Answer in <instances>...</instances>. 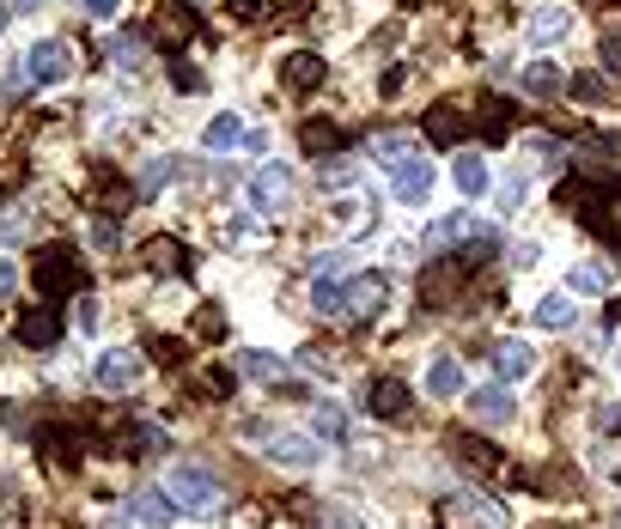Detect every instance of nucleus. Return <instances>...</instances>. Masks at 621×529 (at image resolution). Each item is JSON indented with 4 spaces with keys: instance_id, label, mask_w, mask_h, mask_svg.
Here are the masks:
<instances>
[{
    "instance_id": "1",
    "label": "nucleus",
    "mask_w": 621,
    "mask_h": 529,
    "mask_svg": "<svg viewBox=\"0 0 621 529\" xmlns=\"http://www.w3.org/2000/svg\"><path fill=\"white\" fill-rule=\"evenodd\" d=\"M31 287L43 292L49 305H61L68 292H80V287H86L80 256H73L68 243H49V250H37V262H31Z\"/></svg>"
},
{
    "instance_id": "2",
    "label": "nucleus",
    "mask_w": 621,
    "mask_h": 529,
    "mask_svg": "<svg viewBox=\"0 0 621 529\" xmlns=\"http://www.w3.org/2000/svg\"><path fill=\"white\" fill-rule=\"evenodd\" d=\"M165 493H171L177 511H196V518H214V511L226 506V493H219L214 475H207V469H189V462L165 469Z\"/></svg>"
},
{
    "instance_id": "3",
    "label": "nucleus",
    "mask_w": 621,
    "mask_h": 529,
    "mask_svg": "<svg viewBox=\"0 0 621 529\" xmlns=\"http://www.w3.org/2000/svg\"><path fill=\"white\" fill-rule=\"evenodd\" d=\"M244 438H256V445H263V457L268 462H280V469H317V438L310 432H280V426H244Z\"/></svg>"
},
{
    "instance_id": "4",
    "label": "nucleus",
    "mask_w": 621,
    "mask_h": 529,
    "mask_svg": "<svg viewBox=\"0 0 621 529\" xmlns=\"http://www.w3.org/2000/svg\"><path fill=\"white\" fill-rule=\"evenodd\" d=\"M24 73H31V86H61L73 73V43L68 37H43V43L24 56Z\"/></svg>"
},
{
    "instance_id": "5",
    "label": "nucleus",
    "mask_w": 621,
    "mask_h": 529,
    "mask_svg": "<svg viewBox=\"0 0 621 529\" xmlns=\"http://www.w3.org/2000/svg\"><path fill=\"white\" fill-rule=\"evenodd\" d=\"M293 196H299V183H293L287 164H263V171L250 177V201H256V213H280V208H293Z\"/></svg>"
},
{
    "instance_id": "6",
    "label": "nucleus",
    "mask_w": 621,
    "mask_h": 529,
    "mask_svg": "<svg viewBox=\"0 0 621 529\" xmlns=\"http://www.w3.org/2000/svg\"><path fill=\"white\" fill-rule=\"evenodd\" d=\"M384 299H391V275H378V268H372V275H354L342 287V311H354V317H378Z\"/></svg>"
},
{
    "instance_id": "7",
    "label": "nucleus",
    "mask_w": 621,
    "mask_h": 529,
    "mask_svg": "<svg viewBox=\"0 0 621 529\" xmlns=\"http://www.w3.org/2000/svg\"><path fill=\"white\" fill-rule=\"evenodd\" d=\"M12 335H19V347H56L61 341V311L56 305H31V311H19V322H12Z\"/></svg>"
},
{
    "instance_id": "8",
    "label": "nucleus",
    "mask_w": 621,
    "mask_h": 529,
    "mask_svg": "<svg viewBox=\"0 0 621 529\" xmlns=\"http://www.w3.org/2000/svg\"><path fill=\"white\" fill-rule=\"evenodd\" d=\"M451 462H457V469H470L475 481H487V475H500V457H494V445H487V438H475V432H451Z\"/></svg>"
},
{
    "instance_id": "9",
    "label": "nucleus",
    "mask_w": 621,
    "mask_h": 529,
    "mask_svg": "<svg viewBox=\"0 0 621 529\" xmlns=\"http://www.w3.org/2000/svg\"><path fill=\"white\" fill-rule=\"evenodd\" d=\"M391 189H396V201H403V208H421V201L433 196V164L414 152V159H403V164L391 171Z\"/></svg>"
},
{
    "instance_id": "10",
    "label": "nucleus",
    "mask_w": 621,
    "mask_h": 529,
    "mask_svg": "<svg viewBox=\"0 0 621 529\" xmlns=\"http://www.w3.org/2000/svg\"><path fill=\"white\" fill-rule=\"evenodd\" d=\"M122 511H128V523H140V529H165V523L177 518V506H171V493H165V487H140Z\"/></svg>"
},
{
    "instance_id": "11",
    "label": "nucleus",
    "mask_w": 621,
    "mask_h": 529,
    "mask_svg": "<svg viewBox=\"0 0 621 529\" xmlns=\"http://www.w3.org/2000/svg\"><path fill=\"white\" fill-rule=\"evenodd\" d=\"M98 383H103V390H135V383H140V359L128 353V347L98 353Z\"/></svg>"
},
{
    "instance_id": "12",
    "label": "nucleus",
    "mask_w": 621,
    "mask_h": 529,
    "mask_svg": "<svg viewBox=\"0 0 621 529\" xmlns=\"http://www.w3.org/2000/svg\"><path fill=\"white\" fill-rule=\"evenodd\" d=\"M470 415L482 420V426H506V420L518 415V402H512L506 383H487V390H475V396H470Z\"/></svg>"
},
{
    "instance_id": "13",
    "label": "nucleus",
    "mask_w": 621,
    "mask_h": 529,
    "mask_svg": "<svg viewBox=\"0 0 621 529\" xmlns=\"http://www.w3.org/2000/svg\"><path fill=\"white\" fill-rule=\"evenodd\" d=\"M566 31H573V12H566V7H536V12H530V43H536V49H554Z\"/></svg>"
},
{
    "instance_id": "14",
    "label": "nucleus",
    "mask_w": 621,
    "mask_h": 529,
    "mask_svg": "<svg viewBox=\"0 0 621 529\" xmlns=\"http://www.w3.org/2000/svg\"><path fill=\"white\" fill-rule=\"evenodd\" d=\"M280 80H287L293 92H310V86H323V56H317V49H293V56L280 61Z\"/></svg>"
},
{
    "instance_id": "15",
    "label": "nucleus",
    "mask_w": 621,
    "mask_h": 529,
    "mask_svg": "<svg viewBox=\"0 0 621 529\" xmlns=\"http://www.w3.org/2000/svg\"><path fill=\"white\" fill-rule=\"evenodd\" d=\"M494 371H500V383L530 378V371H536V353H530V341H500V347H494Z\"/></svg>"
},
{
    "instance_id": "16",
    "label": "nucleus",
    "mask_w": 621,
    "mask_h": 529,
    "mask_svg": "<svg viewBox=\"0 0 621 529\" xmlns=\"http://www.w3.org/2000/svg\"><path fill=\"white\" fill-rule=\"evenodd\" d=\"M372 415H378V420H403L408 415V383L403 378H378V383H372Z\"/></svg>"
},
{
    "instance_id": "17",
    "label": "nucleus",
    "mask_w": 621,
    "mask_h": 529,
    "mask_svg": "<svg viewBox=\"0 0 621 529\" xmlns=\"http://www.w3.org/2000/svg\"><path fill=\"white\" fill-rule=\"evenodd\" d=\"M536 322H542V329H573V322H579L573 292H542V299H536Z\"/></svg>"
},
{
    "instance_id": "18",
    "label": "nucleus",
    "mask_w": 621,
    "mask_h": 529,
    "mask_svg": "<svg viewBox=\"0 0 621 529\" xmlns=\"http://www.w3.org/2000/svg\"><path fill=\"white\" fill-rule=\"evenodd\" d=\"M196 37V7H159V43L177 49Z\"/></svg>"
},
{
    "instance_id": "19",
    "label": "nucleus",
    "mask_w": 621,
    "mask_h": 529,
    "mask_svg": "<svg viewBox=\"0 0 621 529\" xmlns=\"http://www.w3.org/2000/svg\"><path fill=\"white\" fill-rule=\"evenodd\" d=\"M451 183H457V196H487V159L457 152V164H451Z\"/></svg>"
},
{
    "instance_id": "20",
    "label": "nucleus",
    "mask_w": 621,
    "mask_h": 529,
    "mask_svg": "<svg viewBox=\"0 0 621 529\" xmlns=\"http://www.w3.org/2000/svg\"><path fill=\"white\" fill-rule=\"evenodd\" d=\"M238 140H244V122H238V116H231V110H219L214 122H207L201 147H207V152H231V147H238Z\"/></svg>"
},
{
    "instance_id": "21",
    "label": "nucleus",
    "mask_w": 621,
    "mask_h": 529,
    "mask_svg": "<svg viewBox=\"0 0 621 529\" xmlns=\"http://www.w3.org/2000/svg\"><path fill=\"white\" fill-rule=\"evenodd\" d=\"M299 147L310 152V159H335V152H342V128L335 122H305Z\"/></svg>"
},
{
    "instance_id": "22",
    "label": "nucleus",
    "mask_w": 621,
    "mask_h": 529,
    "mask_svg": "<svg viewBox=\"0 0 621 529\" xmlns=\"http://www.w3.org/2000/svg\"><path fill=\"white\" fill-rule=\"evenodd\" d=\"M310 438H323V445H342V438H347V415L335 402H317V408H310Z\"/></svg>"
},
{
    "instance_id": "23",
    "label": "nucleus",
    "mask_w": 621,
    "mask_h": 529,
    "mask_svg": "<svg viewBox=\"0 0 621 529\" xmlns=\"http://www.w3.org/2000/svg\"><path fill=\"white\" fill-rule=\"evenodd\" d=\"M426 390H433L438 402H451V396L463 390V366L457 359H433V366H426Z\"/></svg>"
},
{
    "instance_id": "24",
    "label": "nucleus",
    "mask_w": 621,
    "mask_h": 529,
    "mask_svg": "<svg viewBox=\"0 0 621 529\" xmlns=\"http://www.w3.org/2000/svg\"><path fill=\"white\" fill-rule=\"evenodd\" d=\"M487 226H475V219H463V213H451V219H438L433 231H426V243L433 250H445V243H463V238H482Z\"/></svg>"
},
{
    "instance_id": "25",
    "label": "nucleus",
    "mask_w": 621,
    "mask_h": 529,
    "mask_svg": "<svg viewBox=\"0 0 621 529\" xmlns=\"http://www.w3.org/2000/svg\"><path fill=\"white\" fill-rule=\"evenodd\" d=\"M147 268H152V275H184V243H177V238H152L147 243Z\"/></svg>"
},
{
    "instance_id": "26",
    "label": "nucleus",
    "mask_w": 621,
    "mask_h": 529,
    "mask_svg": "<svg viewBox=\"0 0 621 529\" xmlns=\"http://www.w3.org/2000/svg\"><path fill=\"white\" fill-rule=\"evenodd\" d=\"M566 86V73L554 68V61H530L524 68V92H536V98H554Z\"/></svg>"
},
{
    "instance_id": "27",
    "label": "nucleus",
    "mask_w": 621,
    "mask_h": 529,
    "mask_svg": "<svg viewBox=\"0 0 621 529\" xmlns=\"http://www.w3.org/2000/svg\"><path fill=\"white\" fill-rule=\"evenodd\" d=\"M463 134V110H451V104H438L433 116H426V140L433 147H451V140Z\"/></svg>"
},
{
    "instance_id": "28",
    "label": "nucleus",
    "mask_w": 621,
    "mask_h": 529,
    "mask_svg": "<svg viewBox=\"0 0 621 529\" xmlns=\"http://www.w3.org/2000/svg\"><path fill=\"white\" fill-rule=\"evenodd\" d=\"M414 152H421V147H414L408 134H378V140H372V159H378L384 171H396V164L414 159Z\"/></svg>"
},
{
    "instance_id": "29",
    "label": "nucleus",
    "mask_w": 621,
    "mask_h": 529,
    "mask_svg": "<svg viewBox=\"0 0 621 529\" xmlns=\"http://www.w3.org/2000/svg\"><path fill=\"white\" fill-rule=\"evenodd\" d=\"M244 371H250V378H263V383H280V378H287V359H280V353H263V347H250V353H244Z\"/></svg>"
},
{
    "instance_id": "30",
    "label": "nucleus",
    "mask_w": 621,
    "mask_h": 529,
    "mask_svg": "<svg viewBox=\"0 0 621 529\" xmlns=\"http://www.w3.org/2000/svg\"><path fill=\"white\" fill-rule=\"evenodd\" d=\"M317 529H366V518H359L354 506H342V499H329V506L317 511Z\"/></svg>"
},
{
    "instance_id": "31",
    "label": "nucleus",
    "mask_w": 621,
    "mask_h": 529,
    "mask_svg": "<svg viewBox=\"0 0 621 529\" xmlns=\"http://www.w3.org/2000/svg\"><path fill=\"white\" fill-rule=\"evenodd\" d=\"M598 208H603V213L591 219V226H598V231H603V238H610V243H621V189H610V196H603Z\"/></svg>"
},
{
    "instance_id": "32",
    "label": "nucleus",
    "mask_w": 621,
    "mask_h": 529,
    "mask_svg": "<svg viewBox=\"0 0 621 529\" xmlns=\"http://www.w3.org/2000/svg\"><path fill=\"white\" fill-rule=\"evenodd\" d=\"M610 268H598V262H585V268H573V292H610Z\"/></svg>"
},
{
    "instance_id": "33",
    "label": "nucleus",
    "mask_w": 621,
    "mask_h": 529,
    "mask_svg": "<svg viewBox=\"0 0 621 529\" xmlns=\"http://www.w3.org/2000/svg\"><path fill=\"white\" fill-rule=\"evenodd\" d=\"M310 311L335 317L342 311V287H335V280H310Z\"/></svg>"
},
{
    "instance_id": "34",
    "label": "nucleus",
    "mask_w": 621,
    "mask_h": 529,
    "mask_svg": "<svg viewBox=\"0 0 621 529\" xmlns=\"http://www.w3.org/2000/svg\"><path fill=\"white\" fill-rule=\"evenodd\" d=\"M463 511H470L482 529H506L512 518H506V506H487V499H463Z\"/></svg>"
},
{
    "instance_id": "35",
    "label": "nucleus",
    "mask_w": 621,
    "mask_h": 529,
    "mask_svg": "<svg viewBox=\"0 0 621 529\" xmlns=\"http://www.w3.org/2000/svg\"><path fill=\"white\" fill-rule=\"evenodd\" d=\"M110 61H116V68H140V37H116V43H110Z\"/></svg>"
},
{
    "instance_id": "36",
    "label": "nucleus",
    "mask_w": 621,
    "mask_h": 529,
    "mask_svg": "<svg viewBox=\"0 0 621 529\" xmlns=\"http://www.w3.org/2000/svg\"><path fill=\"white\" fill-rule=\"evenodd\" d=\"M196 390H201V396H226V390H231V371L201 366V371H196Z\"/></svg>"
},
{
    "instance_id": "37",
    "label": "nucleus",
    "mask_w": 621,
    "mask_h": 529,
    "mask_svg": "<svg viewBox=\"0 0 621 529\" xmlns=\"http://www.w3.org/2000/svg\"><path fill=\"white\" fill-rule=\"evenodd\" d=\"M494 201H500V213H518V201H524V177H506V183L494 189Z\"/></svg>"
},
{
    "instance_id": "38",
    "label": "nucleus",
    "mask_w": 621,
    "mask_h": 529,
    "mask_svg": "<svg viewBox=\"0 0 621 529\" xmlns=\"http://www.w3.org/2000/svg\"><path fill=\"white\" fill-rule=\"evenodd\" d=\"M317 177H323V183H329V189H342V183H354V164H347V159H329Z\"/></svg>"
},
{
    "instance_id": "39",
    "label": "nucleus",
    "mask_w": 621,
    "mask_h": 529,
    "mask_svg": "<svg viewBox=\"0 0 621 529\" xmlns=\"http://www.w3.org/2000/svg\"><path fill=\"white\" fill-rule=\"evenodd\" d=\"M7 292H19V262H12V256H0V299H7Z\"/></svg>"
},
{
    "instance_id": "40",
    "label": "nucleus",
    "mask_w": 621,
    "mask_h": 529,
    "mask_svg": "<svg viewBox=\"0 0 621 529\" xmlns=\"http://www.w3.org/2000/svg\"><path fill=\"white\" fill-rule=\"evenodd\" d=\"M598 56H603V68H621V31L603 37V43H598Z\"/></svg>"
},
{
    "instance_id": "41",
    "label": "nucleus",
    "mask_w": 621,
    "mask_h": 529,
    "mask_svg": "<svg viewBox=\"0 0 621 529\" xmlns=\"http://www.w3.org/2000/svg\"><path fill=\"white\" fill-rule=\"evenodd\" d=\"M24 238V213H0V243Z\"/></svg>"
},
{
    "instance_id": "42",
    "label": "nucleus",
    "mask_w": 621,
    "mask_h": 529,
    "mask_svg": "<svg viewBox=\"0 0 621 529\" xmlns=\"http://www.w3.org/2000/svg\"><path fill=\"white\" fill-rule=\"evenodd\" d=\"M86 12H92V19H103V24H110L116 12H122V0H86Z\"/></svg>"
},
{
    "instance_id": "43",
    "label": "nucleus",
    "mask_w": 621,
    "mask_h": 529,
    "mask_svg": "<svg viewBox=\"0 0 621 529\" xmlns=\"http://www.w3.org/2000/svg\"><path fill=\"white\" fill-rule=\"evenodd\" d=\"M171 80L184 86V92H196V86H201V73H196V68H184V61H171Z\"/></svg>"
},
{
    "instance_id": "44",
    "label": "nucleus",
    "mask_w": 621,
    "mask_h": 529,
    "mask_svg": "<svg viewBox=\"0 0 621 529\" xmlns=\"http://www.w3.org/2000/svg\"><path fill=\"white\" fill-rule=\"evenodd\" d=\"M536 243H512V268H536Z\"/></svg>"
},
{
    "instance_id": "45",
    "label": "nucleus",
    "mask_w": 621,
    "mask_h": 529,
    "mask_svg": "<svg viewBox=\"0 0 621 529\" xmlns=\"http://www.w3.org/2000/svg\"><path fill=\"white\" fill-rule=\"evenodd\" d=\"M196 329H201V335H226V317H219V311H201Z\"/></svg>"
},
{
    "instance_id": "46",
    "label": "nucleus",
    "mask_w": 621,
    "mask_h": 529,
    "mask_svg": "<svg viewBox=\"0 0 621 529\" xmlns=\"http://www.w3.org/2000/svg\"><path fill=\"white\" fill-rule=\"evenodd\" d=\"M598 432H621V408H598Z\"/></svg>"
},
{
    "instance_id": "47",
    "label": "nucleus",
    "mask_w": 621,
    "mask_h": 529,
    "mask_svg": "<svg viewBox=\"0 0 621 529\" xmlns=\"http://www.w3.org/2000/svg\"><path fill=\"white\" fill-rule=\"evenodd\" d=\"M268 7H280V12H293V7H305V0H268Z\"/></svg>"
},
{
    "instance_id": "48",
    "label": "nucleus",
    "mask_w": 621,
    "mask_h": 529,
    "mask_svg": "<svg viewBox=\"0 0 621 529\" xmlns=\"http://www.w3.org/2000/svg\"><path fill=\"white\" fill-rule=\"evenodd\" d=\"M7 19H12V12H7V0H0V31H7Z\"/></svg>"
},
{
    "instance_id": "49",
    "label": "nucleus",
    "mask_w": 621,
    "mask_h": 529,
    "mask_svg": "<svg viewBox=\"0 0 621 529\" xmlns=\"http://www.w3.org/2000/svg\"><path fill=\"white\" fill-rule=\"evenodd\" d=\"M610 529H621V511H615V523H610Z\"/></svg>"
},
{
    "instance_id": "50",
    "label": "nucleus",
    "mask_w": 621,
    "mask_h": 529,
    "mask_svg": "<svg viewBox=\"0 0 621 529\" xmlns=\"http://www.w3.org/2000/svg\"><path fill=\"white\" fill-rule=\"evenodd\" d=\"M19 7H37V0H19Z\"/></svg>"
}]
</instances>
